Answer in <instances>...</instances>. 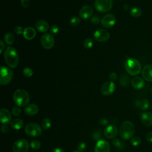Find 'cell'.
Returning <instances> with one entry per match:
<instances>
[{
    "label": "cell",
    "instance_id": "cell-1",
    "mask_svg": "<svg viewBox=\"0 0 152 152\" xmlns=\"http://www.w3.org/2000/svg\"><path fill=\"white\" fill-rule=\"evenodd\" d=\"M4 59L6 64L12 68L17 67L18 64L19 57L18 52L12 46H8L5 50Z\"/></svg>",
    "mask_w": 152,
    "mask_h": 152
},
{
    "label": "cell",
    "instance_id": "cell-2",
    "mask_svg": "<svg viewBox=\"0 0 152 152\" xmlns=\"http://www.w3.org/2000/svg\"><path fill=\"white\" fill-rule=\"evenodd\" d=\"M135 132V126L132 122L129 121H124L120 125L119 128V135L125 140L131 139Z\"/></svg>",
    "mask_w": 152,
    "mask_h": 152
},
{
    "label": "cell",
    "instance_id": "cell-3",
    "mask_svg": "<svg viewBox=\"0 0 152 152\" xmlns=\"http://www.w3.org/2000/svg\"><path fill=\"white\" fill-rule=\"evenodd\" d=\"M125 68L126 72L132 76L138 75L141 71L140 62L133 58H129L126 59L125 63Z\"/></svg>",
    "mask_w": 152,
    "mask_h": 152
},
{
    "label": "cell",
    "instance_id": "cell-4",
    "mask_svg": "<svg viewBox=\"0 0 152 152\" xmlns=\"http://www.w3.org/2000/svg\"><path fill=\"white\" fill-rule=\"evenodd\" d=\"M13 100L18 106L24 107L28 104L30 100V96L26 90L17 89L13 94Z\"/></svg>",
    "mask_w": 152,
    "mask_h": 152
},
{
    "label": "cell",
    "instance_id": "cell-5",
    "mask_svg": "<svg viewBox=\"0 0 152 152\" xmlns=\"http://www.w3.org/2000/svg\"><path fill=\"white\" fill-rule=\"evenodd\" d=\"M0 69V84L2 86L7 85L12 80L13 72L11 69L5 66H1Z\"/></svg>",
    "mask_w": 152,
    "mask_h": 152
},
{
    "label": "cell",
    "instance_id": "cell-6",
    "mask_svg": "<svg viewBox=\"0 0 152 152\" xmlns=\"http://www.w3.org/2000/svg\"><path fill=\"white\" fill-rule=\"evenodd\" d=\"M42 127L36 123H29L25 126L24 131L27 135L31 137H39L42 134Z\"/></svg>",
    "mask_w": 152,
    "mask_h": 152
},
{
    "label": "cell",
    "instance_id": "cell-7",
    "mask_svg": "<svg viewBox=\"0 0 152 152\" xmlns=\"http://www.w3.org/2000/svg\"><path fill=\"white\" fill-rule=\"evenodd\" d=\"M112 0H95L94 7L96 9L102 12H107L112 8Z\"/></svg>",
    "mask_w": 152,
    "mask_h": 152
},
{
    "label": "cell",
    "instance_id": "cell-8",
    "mask_svg": "<svg viewBox=\"0 0 152 152\" xmlns=\"http://www.w3.org/2000/svg\"><path fill=\"white\" fill-rule=\"evenodd\" d=\"M12 148L14 152H27L29 149V143L25 139H20L14 142Z\"/></svg>",
    "mask_w": 152,
    "mask_h": 152
},
{
    "label": "cell",
    "instance_id": "cell-9",
    "mask_svg": "<svg viewBox=\"0 0 152 152\" xmlns=\"http://www.w3.org/2000/svg\"><path fill=\"white\" fill-rule=\"evenodd\" d=\"M40 43L43 48L46 49H50L54 46L55 39L52 34L46 33L42 36Z\"/></svg>",
    "mask_w": 152,
    "mask_h": 152
},
{
    "label": "cell",
    "instance_id": "cell-10",
    "mask_svg": "<svg viewBox=\"0 0 152 152\" xmlns=\"http://www.w3.org/2000/svg\"><path fill=\"white\" fill-rule=\"evenodd\" d=\"M94 38L96 40L100 42H104L110 38L109 33L104 29H98L94 33Z\"/></svg>",
    "mask_w": 152,
    "mask_h": 152
},
{
    "label": "cell",
    "instance_id": "cell-11",
    "mask_svg": "<svg viewBox=\"0 0 152 152\" xmlns=\"http://www.w3.org/2000/svg\"><path fill=\"white\" fill-rule=\"evenodd\" d=\"M116 23L115 16L112 14H107L103 16L101 20L102 26L105 28H110L113 27Z\"/></svg>",
    "mask_w": 152,
    "mask_h": 152
},
{
    "label": "cell",
    "instance_id": "cell-12",
    "mask_svg": "<svg viewBox=\"0 0 152 152\" xmlns=\"http://www.w3.org/2000/svg\"><path fill=\"white\" fill-rule=\"evenodd\" d=\"M115 90V85L113 81H108L105 82L101 87V93L104 96L112 94Z\"/></svg>",
    "mask_w": 152,
    "mask_h": 152
},
{
    "label": "cell",
    "instance_id": "cell-13",
    "mask_svg": "<svg viewBox=\"0 0 152 152\" xmlns=\"http://www.w3.org/2000/svg\"><path fill=\"white\" fill-rule=\"evenodd\" d=\"M95 152H109L110 145L109 143L104 140H100L96 142L94 147Z\"/></svg>",
    "mask_w": 152,
    "mask_h": 152
},
{
    "label": "cell",
    "instance_id": "cell-14",
    "mask_svg": "<svg viewBox=\"0 0 152 152\" xmlns=\"http://www.w3.org/2000/svg\"><path fill=\"white\" fill-rule=\"evenodd\" d=\"M93 14V9L90 5L83 6L79 11V15L81 18L87 20L91 17Z\"/></svg>",
    "mask_w": 152,
    "mask_h": 152
},
{
    "label": "cell",
    "instance_id": "cell-15",
    "mask_svg": "<svg viewBox=\"0 0 152 152\" xmlns=\"http://www.w3.org/2000/svg\"><path fill=\"white\" fill-rule=\"evenodd\" d=\"M118 133V129L116 126L110 125L107 126L104 130V136L107 138H115Z\"/></svg>",
    "mask_w": 152,
    "mask_h": 152
},
{
    "label": "cell",
    "instance_id": "cell-16",
    "mask_svg": "<svg viewBox=\"0 0 152 152\" xmlns=\"http://www.w3.org/2000/svg\"><path fill=\"white\" fill-rule=\"evenodd\" d=\"M0 121L2 124H8L11 121V114L10 112L5 109L2 108L0 110Z\"/></svg>",
    "mask_w": 152,
    "mask_h": 152
},
{
    "label": "cell",
    "instance_id": "cell-17",
    "mask_svg": "<svg viewBox=\"0 0 152 152\" xmlns=\"http://www.w3.org/2000/svg\"><path fill=\"white\" fill-rule=\"evenodd\" d=\"M143 78L147 81H152V65H147L143 67L141 71Z\"/></svg>",
    "mask_w": 152,
    "mask_h": 152
},
{
    "label": "cell",
    "instance_id": "cell-18",
    "mask_svg": "<svg viewBox=\"0 0 152 152\" xmlns=\"http://www.w3.org/2000/svg\"><path fill=\"white\" fill-rule=\"evenodd\" d=\"M141 121L145 126H152V113L151 112H144L140 116Z\"/></svg>",
    "mask_w": 152,
    "mask_h": 152
},
{
    "label": "cell",
    "instance_id": "cell-19",
    "mask_svg": "<svg viewBox=\"0 0 152 152\" xmlns=\"http://www.w3.org/2000/svg\"><path fill=\"white\" fill-rule=\"evenodd\" d=\"M23 37L28 40H30L34 39L36 35V31L35 29L31 27H28L24 29L23 31Z\"/></svg>",
    "mask_w": 152,
    "mask_h": 152
},
{
    "label": "cell",
    "instance_id": "cell-20",
    "mask_svg": "<svg viewBox=\"0 0 152 152\" xmlns=\"http://www.w3.org/2000/svg\"><path fill=\"white\" fill-rule=\"evenodd\" d=\"M132 86L137 90L141 89L144 87L145 83L144 80L140 77H134L131 81Z\"/></svg>",
    "mask_w": 152,
    "mask_h": 152
},
{
    "label": "cell",
    "instance_id": "cell-21",
    "mask_svg": "<svg viewBox=\"0 0 152 152\" xmlns=\"http://www.w3.org/2000/svg\"><path fill=\"white\" fill-rule=\"evenodd\" d=\"M24 113L28 116H34L39 112V107L35 104H30L24 108Z\"/></svg>",
    "mask_w": 152,
    "mask_h": 152
},
{
    "label": "cell",
    "instance_id": "cell-22",
    "mask_svg": "<svg viewBox=\"0 0 152 152\" xmlns=\"http://www.w3.org/2000/svg\"><path fill=\"white\" fill-rule=\"evenodd\" d=\"M35 26L36 29L41 33L46 32L49 28V24L48 23V22L43 20H40L37 21L36 23Z\"/></svg>",
    "mask_w": 152,
    "mask_h": 152
},
{
    "label": "cell",
    "instance_id": "cell-23",
    "mask_svg": "<svg viewBox=\"0 0 152 152\" xmlns=\"http://www.w3.org/2000/svg\"><path fill=\"white\" fill-rule=\"evenodd\" d=\"M137 106L141 110H146L150 107V102L146 99H143L140 100H138L136 103Z\"/></svg>",
    "mask_w": 152,
    "mask_h": 152
},
{
    "label": "cell",
    "instance_id": "cell-24",
    "mask_svg": "<svg viewBox=\"0 0 152 152\" xmlns=\"http://www.w3.org/2000/svg\"><path fill=\"white\" fill-rule=\"evenodd\" d=\"M24 125V121L20 118H15L11 122V126L12 128L19 130L23 128Z\"/></svg>",
    "mask_w": 152,
    "mask_h": 152
},
{
    "label": "cell",
    "instance_id": "cell-25",
    "mask_svg": "<svg viewBox=\"0 0 152 152\" xmlns=\"http://www.w3.org/2000/svg\"><path fill=\"white\" fill-rule=\"evenodd\" d=\"M129 13L131 15L134 17H139L142 14V10L138 7H134L132 8H131Z\"/></svg>",
    "mask_w": 152,
    "mask_h": 152
},
{
    "label": "cell",
    "instance_id": "cell-26",
    "mask_svg": "<svg viewBox=\"0 0 152 152\" xmlns=\"http://www.w3.org/2000/svg\"><path fill=\"white\" fill-rule=\"evenodd\" d=\"M14 36L11 33H7L4 36V40L8 45H12L14 42Z\"/></svg>",
    "mask_w": 152,
    "mask_h": 152
},
{
    "label": "cell",
    "instance_id": "cell-27",
    "mask_svg": "<svg viewBox=\"0 0 152 152\" xmlns=\"http://www.w3.org/2000/svg\"><path fill=\"white\" fill-rule=\"evenodd\" d=\"M52 122L49 118H44L41 122V127L44 130H47L51 126Z\"/></svg>",
    "mask_w": 152,
    "mask_h": 152
},
{
    "label": "cell",
    "instance_id": "cell-28",
    "mask_svg": "<svg viewBox=\"0 0 152 152\" xmlns=\"http://www.w3.org/2000/svg\"><path fill=\"white\" fill-rule=\"evenodd\" d=\"M112 142V144L118 150H122L124 147V144L118 138H113Z\"/></svg>",
    "mask_w": 152,
    "mask_h": 152
},
{
    "label": "cell",
    "instance_id": "cell-29",
    "mask_svg": "<svg viewBox=\"0 0 152 152\" xmlns=\"http://www.w3.org/2000/svg\"><path fill=\"white\" fill-rule=\"evenodd\" d=\"M120 84L123 87H127L129 84V78L126 75H122L120 77Z\"/></svg>",
    "mask_w": 152,
    "mask_h": 152
},
{
    "label": "cell",
    "instance_id": "cell-30",
    "mask_svg": "<svg viewBox=\"0 0 152 152\" xmlns=\"http://www.w3.org/2000/svg\"><path fill=\"white\" fill-rule=\"evenodd\" d=\"M30 147L34 150H39L41 147V143L39 140H34L30 142Z\"/></svg>",
    "mask_w": 152,
    "mask_h": 152
},
{
    "label": "cell",
    "instance_id": "cell-31",
    "mask_svg": "<svg viewBox=\"0 0 152 152\" xmlns=\"http://www.w3.org/2000/svg\"><path fill=\"white\" fill-rule=\"evenodd\" d=\"M130 142H131V144L133 146L137 147V146H138V145L141 144V139H140V138L139 137H138V136L132 137L131 138Z\"/></svg>",
    "mask_w": 152,
    "mask_h": 152
},
{
    "label": "cell",
    "instance_id": "cell-32",
    "mask_svg": "<svg viewBox=\"0 0 152 152\" xmlns=\"http://www.w3.org/2000/svg\"><path fill=\"white\" fill-rule=\"evenodd\" d=\"M80 18L77 17H74L70 20V24L73 27L78 26L80 23Z\"/></svg>",
    "mask_w": 152,
    "mask_h": 152
},
{
    "label": "cell",
    "instance_id": "cell-33",
    "mask_svg": "<svg viewBox=\"0 0 152 152\" xmlns=\"http://www.w3.org/2000/svg\"><path fill=\"white\" fill-rule=\"evenodd\" d=\"M83 45L84 46V48H87V49H90L91 48L93 45V42L92 39L91 38H87L86 39L83 43Z\"/></svg>",
    "mask_w": 152,
    "mask_h": 152
},
{
    "label": "cell",
    "instance_id": "cell-34",
    "mask_svg": "<svg viewBox=\"0 0 152 152\" xmlns=\"http://www.w3.org/2000/svg\"><path fill=\"white\" fill-rule=\"evenodd\" d=\"M23 74L28 77H31L33 74V70L29 68V67H26L25 68H24V69L23 70Z\"/></svg>",
    "mask_w": 152,
    "mask_h": 152
},
{
    "label": "cell",
    "instance_id": "cell-35",
    "mask_svg": "<svg viewBox=\"0 0 152 152\" xmlns=\"http://www.w3.org/2000/svg\"><path fill=\"white\" fill-rule=\"evenodd\" d=\"M77 150L80 152H84L87 149V144L84 142H81L77 145Z\"/></svg>",
    "mask_w": 152,
    "mask_h": 152
},
{
    "label": "cell",
    "instance_id": "cell-36",
    "mask_svg": "<svg viewBox=\"0 0 152 152\" xmlns=\"http://www.w3.org/2000/svg\"><path fill=\"white\" fill-rule=\"evenodd\" d=\"M21 109L19 107V106H15L13 107L12 109V114L14 116H18L20 115L21 113Z\"/></svg>",
    "mask_w": 152,
    "mask_h": 152
},
{
    "label": "cell",
    "instance_id": "cell-37",
    "mask_svg": "<svg viewBox=\"0 0 152 152\" xmlns=\"http://www.w3.org/2000/svg\"><path fill=\"white\" fill-rule=\"evenodd\" d=\"M91 22L93 24H98L100 23V22H101V20L99 16L94 15L91 17Z\"/></svg>",
    "mask_w": 152,
    "mask_h": 152
},
{
    "label": "cell",
    "instance_id": "cell-38",
    "mask_svg": "<svg viewBox=\"0 0 152 152\" xmlns=\"http://www.w3.org/2000/svg\"><path fill=\"white\" fill-rule=\"evenodd\" d=\"M92 138L95 141H99L101 138V134L100 132L98 131H95L92 134Z\"/></svg>",
    "mask_w": 152,
    "mask_h": 152
},
{
    "label": "cell",
    "instance_id": "cell-39",
    "mask_svg": "<svg viewBox=\"0 0 152 152\" xmlns=\"http://www.w3.org/2000/svg\"><path fill=\"white\" fill-rule=\"evenodd\" d=\"M14 32L16 34L19 35V34H21V33H23L24 30L23 29L22 27H21V26H16V27H14Z\"/></svg>",
    "mask_w": 152,
    "mask_h": 152
},
{
    "label": "cell",
    "instance_id": "cell-40",
    "mask_svg": "<svg viewBox=\"0 0 152 152\" xmlns=\"http://www.w3.org/2000/svg\"><path fill=\"white\" fill-rule=\"evenodd\" d=\"M59 31V28L58 26L54 25V26H52L50 28V32L53 34H56L58 33Z\"/></svg>",
    "mask_w": 152,
    "mask_h": 152
},
{
    "label": "cell",
    "instance_id": "cell-41",
    "mask_svg": "<svg viewBox=\"0 0 152 152\" xmlns=\"http://www.w3.org/2000/svg\"><path fill=\"white\" fill-rule=\"evenodd\" d=\"M117 77H118V76H117L116 73V72H111V73L109 74V79L111 81H115V80H116V78H117Z\"/></svg>",
    "mask_w": 152,
    "mask_h": 152
},
{
    "label": "cell",
    "instance_id": "cell-42",
    "mask_svg": "<svg viewBox=\"0 0 152 152\" xmlns=\"http://www.w3.org/2000/svg\"><path fill=\"white\" fill-rule=\"evenodd\" d=\"M146 139L147 141L150 143H152V132H148L146 134Z\"/></svg>",
    "mask_w": 152,
    "mask_h": 152
},
{
    "label": "cell",
    "instance_id": "cell-43",
    "mask_svg": "<svg viewBox=\"0 0 152 152\" xmlns=\"http://www.w3.org/2000/svg\"><path fill=\"white\" fill-rule=\"evenodd\" d=\"M21 4L24 8L28 7L30 5V1L29 0H21Z\"/></svg>",
    "mask_w": 152,
    "mask_h": 152
},
{
    "label": "cell",
    "instance_id": "cell-44",
    "mask_svg": "<svg viewBox=\"0 0 152 152\" xmlns=\"http://www.w3.org/2000/svg\"><path fill=\"white\" fill-rule=\"evenodd\" d=\"M1 131L2 133H7L8 131V127L6 124H2L1 127Z\"/></svg>",
    "mask_w": 152,
    "mask_h": 152
},
{
    "label": "cell",
    "instance_id": "cell-45",
    "mask_svg": "<svg viewBox=\"0 0 152 152\" xmlns=\"http://www.w3.org/2000/svg\"><path fill=\"white\" fill-rule=\"evenodd\" d=\"M0 43H1V50H0V53H2L4 50V47H5V45H4V43L3 42L2 40H1L0 41Z\"/></svg>",
    "mask_w": 152,
    "mask_h": 152
},
{
    "label": "cell",
    "instance_id": "cell-46",
    "mask_svg": "<svg viewBox=\"0 0 152 152\" xmlns=\"http://www.w3.org/2000/svg\"><path fill=\"white\" fill-rule=\"evenodd\" d=\"M100 123L102 125H106L108 123V121L106 118H103L100 120Z\"/></svg>",
    "mask_w": 152,
    "mask_h": 152
},
{
    "label": "cell",
    "instance_id": "cell-47",
    "mask_svg": "<svg viewBox=\"0 0 152 152\" xmlns=\"http://www.w3.org/2000/svg\"><path fill=\"white\" fill-rule=\"evenodd\" d=\"M52 152H65V151L61 148H56L53 150Z\"/></svg>",
    "mask_w": 152,
    "mask_h": 152
},
{
    "label": "cell",
    "instance_id": "cell-48",
    "mask_svg": "<svg viewBox=\"0 0 152 152\" xmlns=\"http://www.w3.org/2000/svg\"><path fill=\"white\" fill-rule=\"evenodd\" d=\"M123 8H124V9L125 10H129V5H128V4H125V5L123 6Z\"/></svg>",
    "mask_w": 152,
    "mask_h": 152
},
{
    "label": "cell",
    "instance_id": "cell-49",
    "mask_svg": "<svg viewBox=\"0 0 152 152\" xmlns=\"http://www.w3.org/2000/svg\"><path fill=\"white\" fill-rule=\"evenodd\" d=\"M72 152H80V151H78V150H74V151H73Z\"/></svg>",
    "mask_w": 152,
    "mask_h": 152
},
{
    "label": "cell",
    "instance_id": "cell-50",
    "mask_svg": "<svg viewBox=\"0 0 152 152\" xmlns=\"http://www.w3.org/2000/svg\"><path fill=\"white\" fill-rule=\"evenodd\" d=\"M151 94H152V88H151Z\"/></svg>",
    "mask_w": 152,
    "mask_h": 152
}]
</instances>
